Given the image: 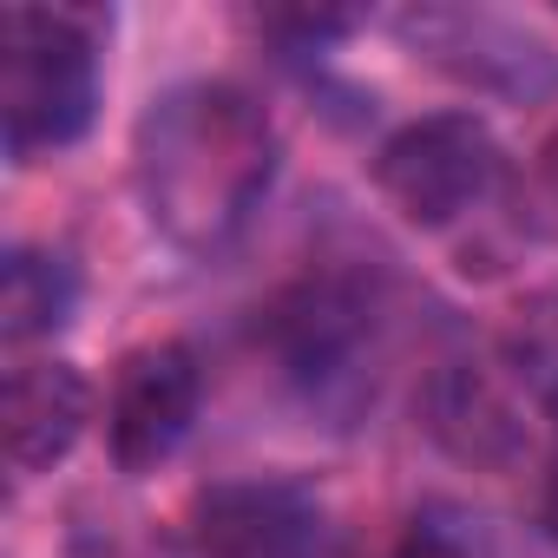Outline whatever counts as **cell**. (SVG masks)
<instances>
[{"mask_svg":"<svg viewBox=\"0 0 558 558\" xmlns=\"http://www.w3.org/2000/svg\"><path fill=\"white\" fill-rule=\"evenodd\" d=\"M204 408V368L184 342H145L119 362L112 401H106V447L119 473H158L197 427Z\"/></svg>","mask_w":558,"mask_h":558,"instance_id":"cell-6","label":"cell"},{"mask_svg":"<svg viewBox=\"0 0 558 558\" xmlns=\"http://www.w3.org/2000/svg\"><path fill=\"white\" fill-rule=\"evenodd\" d=\"M73 303H80V276L66 256L53 250H8V269H0V336L14 349L34 342V336H53L73 323Z\"/></svg>","mask_w":558,"mask_h":558,"instance_id":"cell-9","label":"cell"},{"mask_svg":"<svg viewBox=\"0 0 558 558\" xmlns=\"http://www.w3.org/2000/svg\"><path fill=\"white\" fill-rule=\"evenodd\" d=\"M545 532L558 538V421H551V447H545Z\"/></svg>","mask_w":558,"mask_h":558,"instance_id":"cell-13","label":"cell"},{"mask_svg":"<svg viewBox=\"0 0 558 558\" xmlns=\"http://www.w3.org/2000/svg\"><path fill=\"white\" fill-rule=\"evenodd\" d=\"M499 362L525 381V395L545 408V421H558V290H538L512 310V323L499 336Z\"/></svg>","mask_w":558,"mask_h":558,"instance_id":"cell-10","label":"cell"},{"mask_svg":"<svg viewBox=\"0 0 558 558\" xmlns=\"http://www.w3.org/2000/svg\"><path fill=\"white\" fill-rule=\"evenodd\" d=\"M388 558H493V538L460 506H421L401 525V538L388 545Z\"/></svg>","mask_w":558,"mask_h":558,"instance_id":"cell-11","label":"cell"},{"mask_svg":"<svg viewBox=\"0 0 558 558\" xmlns=\"http://www.w3.org/2000/svg\"><path fill=\"white\" fill-rule=\"evenodd\" d=\"M375 323L381 303L362 276L323 269L290 283L263 310V342L316 408H342L368 388V355H375Z\"/></svg>","mask_w":558,"mask_h":558,"instance_id":"cell-4","label":"cell"},{"mask_svg":"<svg viewBox=\"0 0 558 558\" xmlns=\"http://www.w3.org/2000/svg\"><path fill=\"white\" fill-rule=\"evenodd\" d=\"M532 414L545 421V408L525 395V381L493 355H460V362H440L427 375V395H421V427L466 466H486V473H506L525 460L532 447ZM551 434V421H545Z\"/></svg>","mask_w":558,"mask_h":558,"instance_id":"cell-5","label":"cell"},{"mask_svg":"<svg viewBox=\"0 0 558 558\" xmlns=\"http://www.w3.org/2000/svg\"><path fill=\"white\" fill-rule=\"evenodd\" d=\"M545 158H551V171H558V132H551V145H545Z\"/></svg>","mask_w":558,"mask_h":558,"instance_id":"cell-14","label":"cell"},{"mask_svg":"<svg viewBox=\"0 0 558 558\" xmlns=\"http://www.w3.org/2000/svg\"><path fill=\"white\" fill-rule=\"evenodd\" d=\"M93 421V388L73 362H14L8 368V460L14 473L60 466Z\"/></svg>","mask_w":558,"mask_h":558,"instance_id":"cell-8","label":"cell"},{"mask_svg":"<svg viewBox=\"0 0 558 558\" xmlns=\"http://www.w3.org/2000/svg\"><path fill=\"white\" fill-rule=\"evenodd\" d=\"M362 27V14H263V34H276V40H290L296 53H310V47H329V40H342V34H355Z\"/></svg>","mask_w":558,"mask_h":558,"instance_id":"cell-12","label":"cell"},{"mask_svg":"<svg viewBox=\"0 0 558 558\" xmlns=\"http://www.w3.org/2000/svg\"><path fill=\"white\" fill-rule=\"evenodd\" d=\"M106 14L80 0H14L0 14V125L8 158L34 165L93 132Z\"/></svg>","mask_w":558,"mask_h":558,"instance_id":"cell-2","label":"cell"},{"mask_svg":"<svg viewBox=\"0 0 558 558\" xmlns=\"http://www.w3.org/2000/svg\"><path fill=\"white\" fill-rule=\"evenodd\" d=\"M184 558H329V519L290 480H223L197 493Z\"/></svg>","mask_w":558,"mask_h":558,"instance_id":"cell-7","label":"cell"},{"mask_svg":"<svg viewBox=\"0 0 558 558\" xmlns=\"http://www.w3.org/2000/svg\"><path fill=\"white\" fill-rule=\"evenodd\" d=\"M506 178V151L480 112H427L381 138L375 191L414 230H453Z\"/></svg>","mask_w":558,"mask_h":558,"instance_id":"cell-3","label":"cell"},{"mask_svg":"<svg viewBox=\"0 0 558 558\" xmlns=\"http://www.w3.org/2000/svg\"><path fill=\"white\" fill-rule=\"evenodd\" d=\"M276 178V119L236 80L165 86L132 125V191L145 223L184 250L217 256Z\"/></svg>","mask_w":558,"mask_h":558,"instance_id":"cell-1","label":"cell"}]
</instances>
